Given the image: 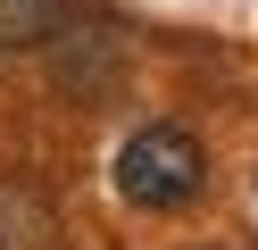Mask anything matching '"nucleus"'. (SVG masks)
I'll return each mask as SVG.
<instances>
[{
  "instance_id": "obj_2",
  "label": "nucleus",
  "mask_w": 258,
  "mask_h": 250,
  "mask_svg": "<svg viewBox=\"0 0 258 250\" xmlns=\"http://www.w3.org/2000/svg\"><path fill=\"white\" fill-rule=\"evenodd\" d=\"M75 0H0V50H42L50 33H67Z\"/></svg>"
},
{
  "instance_id": "obj_1",
  "label": "nucleus",
  "mask_w": 258,
  "mask_h": 250,
  "mask_svg": "<svg viewBox=\"0 0 258 250\" xmlns=\"http://www.w3.org/2000/svg\"><path fill=\"white\" fill-rule=\"evenodd\" d=\"M117 192L134 200V209H150V217H167V209H191L200 200V183H208V167H200V142H191L183 125H142L134 142L117 150Z\"/></svg>"
}]
</instances>
